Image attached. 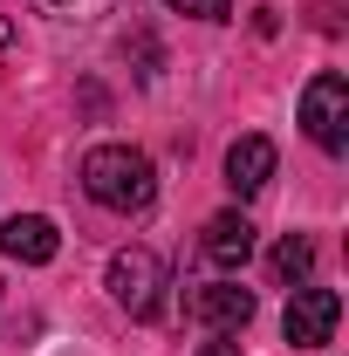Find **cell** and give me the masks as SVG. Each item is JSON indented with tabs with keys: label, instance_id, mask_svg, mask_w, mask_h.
<instances>
[{
	"label": "cell",
	"instance_id": "1",
	"mask_svg": "<svg viewBox=\"0 0 349 356\" xmlns=\"http://www.w3.org/2000/svg\"><path fill=\"white\" fill-rule=\"evenodd\" d=\"M83 192L103 206V213H144L151 199H158V172H151V158L131 151V144H96L83 158Z\"/></svg>",
	"mask_w": 349,
	"mask_h": 356
},
{
	"label": "cell",
	"instance_id": "2",
	"mask_svg": "<svg viewBox=\"0 0 349 356\" xmlns=\"http://www.w3.org/2000/svg\"><path fill=\"white\" fill-rule=\"evenodd\" d=\"M110 295H117V309H131L137 322H151V315L165 309V261L151 247H124L110 261Z\"/></svg>",
	"mask_w": 349,
	"mask_h": 356
},
{
	"label": "cell",
	"instance_id": "3",
	"mask_svg": "<svg viewBox=\"0 0 349 356\" xmlns=\"http://www.w3.org/2000/svg\"><path fill=\"white\" fill-rule=\"evenodd\" d=\"M302 131L315 137L329 158H343V144H349V83L336 69H322V76L302 89Z\"/></svg>",
	"mask_w": 349,
	"mask_h": 356
},
{
	"label": "cell",
	"instance_id": "4",
	"mask_svg": "<svg viewBox=\"0 0 349 356\" xmlns=\"http://www.w3.org/2000/svg\"><path fill=\"white\" fill-rule=\"evenodd\" d=\"M336 322H343V295L336 288H288V315H281V336L295 343V350H322V343H336Z\"/></svg>",
	"mask_w": 349,
	"mask_h": 356
},
{
	"label": "cell",
	"instance_id": "5",
	"mask_svg": "<svg viewBox=\"0 0 349 356\" xmlns=\"http://www.w3.org/2000/svg\"><path fill=\"white\" fill-rule=\"evenodd\" d=\"M185 315H192L199 329H213V336H240V329L254 322V295H247L240 281H206V288L185 295Z\"/></svg>",
	"mask_w": 349,
	"mask_h": 356
},
{
	"label": "cell",
	"instance_id": "6",
	"mask_svg": "<svg viewBox=\"0 0 349 356\" xmlns=\"http://www.w3.org/2000/svg\"><path fill=\"white\" fill-rule=\"evenodd\" d=\"M0 254L21 261V267H48L62 254V233H55V220H42V213H14V220L0 226Z\"/></svg>",
	"mask_w": 349,
	"mask_h": 356
},
{
	"label": "cell",
	"instance_id": "7",
	"mask_svg": "<svg viewBox=\"0 0 349 356\" xmlns=\"http://www.w3.org/2000/svg\"><path fill=\"white\" fill-rule=\"evenodd\" d=\"M199 247H206V261H213L219 274H240V267L254 261V220H247V213H213Z\"/></svg>",
	"mask_w": 349,
	"mask_h": 356
},
{
	"label": "cell",
	"instance_id": "8",
	"mask_svg": "<svg viewBox=\"0 0 349 356\" xmlns=\"http://www.w3.org/2000/svg\"><path fill=\"white\" fill-rule=\"evenodd\" d=\"M267 178H274V137H261V131L233 137V151H226V185H233L240 199H254Z\"/></svg>",
	"mask_w": 349,
	"mask_h": 356
},
{
	"label": "cell",
	"instance_id": "9",
	"mask_svg": "<svg viewBox=\"0 0 349 356\" xmlns=\"http://www.w3.org/2000/svg\"><path fill=\"white\" fill-rule=\"evenodd\" d=\"M308 267H315V240L308 233H288L281 247H274V281H288V288H302Z\"/></svg>",
	"mask_w": 349,
	"mask_h": 356
},
{
	"label": "cell",
	"instance_id": "10",
	"mask_svg": "<svg viewBox=\"0 0 349 356\" xmlns=\"http://www.w3.org/2000/svg\"><path fill=\"white\" fill-rule=\"evenodd\" d=\"M35 7H42L48 21H103L117 0H35Z\"/></svg>",
	"mask_w": 349,
	"mask_h": 356
},
{
	"label": "cell",
	"instance_id": "11",
	"mask_svg": "<svg viewBox=\"0 0 349 356\" xmlns=\"http://www.w3.org/2000/svg\"><path fill=\"white\" fill-rule=\"evenodd\" d=\"M172 14H192V21H226L233 14V0H165Z\"/></svg>",
	"mask_w": 349,
	"mask_h": 356
},
{
	"label": "cell",
	"instance_id": "12",
	"mask_svg": "<svg viewBox=\"0 0 349 356\" xmlns=\"http://www.w3.org/2000/svg\"><path fill=\"white\" fill-rule=\"evenodd\" d=\"M199 356H247V350H240L233 336H219V343H206V350H199Z\"/></svg>",
	"mask_w": 349,
	"mask_h": 356
},
{
	"label": "cell",
	"instance_id": "13",
	"mask_svg": "<svg viewBox=\"0 0 349 356\" xmlns=\"http://www.w3.org/2000/svg\"><path fill=\"white\" fill-rule=\"evenodd\" d=\"M7 42H14V21H7V14H0V48H7Z\"/></svg>",
	"mask_w": 349,
	"mask_h": 356
}]
</instances>
